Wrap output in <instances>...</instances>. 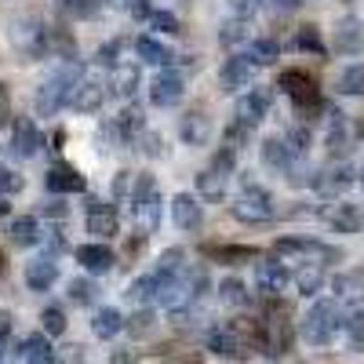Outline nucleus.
Returning a JSON list of instances; mask_svg holds the SVG:
<instances>
[{"mask_svg":"<svg viewBox=\"0 0 364 364\" xmlns=\"http://www.w3.org/2000/svg\"><path fill=\"white\" fill-rule=\"evenodd\" d=\"M44 190H48V193H55V197L84 193V190H87V178H84L73 164H55V168L44 175Z\"/></svg>","mask_w":364,"mask_h":364,"instance_id":"ddd939ff","label":"nucleus"},{"mask_svg":"<svg viewBox=\"0 0 364 364\" xmlns=\"http://www.w3.org/2000/svg\"><path fill=\"white\" fill-rule=\"evenodd\" d=\"M26 288L29 291H51V284L58 281V262H55V255H41V259H33V262H26Z\"/></svg>","mask_w":364,"mask_h":364,"instance_id":"2eb2a0df","label":"nucleus"},{"mask_svg":"<svg viewBox=\"0 0 364 364\" xmlns=\"http://www.w3.org/2000/svg\"><path fill=\"white\" fill-rule=\"evenodd\" d=\"M128 302H135V306H154V269L142 273V277H135L124 291Z\"/></svg>","mask_w":364,"mask_h":364,"instance_id":"72a5a7b5","label":"nucleus"},{"mask_svg":"<svg viewBox=\"0 0 364 364\" xmlns=\"http://www.w3.org/2000/svg\"><path fill=\"white\" fill-rule=\"evenodd\" d=\"M204 255L215 259V262H226V266H240V262H248V259H259V252L255 248H245V245H208Z\"/></svg>","mask_w":364,"mask_h":364,"instance_id":"cd10ccee","label":"nucleus"},{"mask_svg":"<svg viewBox=\"0 0 364 364\" xmlns=\"http://www.w3.org/2000/svg\"><path fill=\"white\" fill-rule=\"evenodd\" d=\"M245 55L252 58L255 66H273V63H277V55H281V44L273 41V37H259V41H252V44H248V51H245Z\"/></svg>","mask_w":364,"mask_h":364,"instance_id":"2f4dec72","label":"nucleus"},{"mask_svg":"<svg viewBox=\"0 0 364 364\" xmlns=\"http://www.w3.org/2000/svg\"><path fill=\"white\" fill-rule=\"evenodd\" d=\"M84 63H77V58H66L63 70H55L41 87H37V99H33V109L41 117H55V113H63L70 102H73V91L84 77Z\"/></svg>","mask_w":364,"mask_h":364,"instance_id":"f257e3e1","label":"nucleus"},{"mask_svg":"<svg viewBox=\"0 0 364 364\" xmlns=\"http://www.w3.org/2000/svg\"><path fill=\"white\" fill-rule=\"evenodd\" d=\"M139 70L135 66H117L113 70V80H109V87H113V95H120V99H132L135 91H139Z\"/></svg>","mask_w":364,"mask_h":364,"instance_id":"7c9ffc66","label":"nucleus"},{"mask_svg":"<svg viewBox=\"0 0 364 364\" xmlns=\"http://www.w3.org/2000/svg\"><path fill=\"white\" fill-rule=\"evenodd\" d=\"M135 55L142 58L146 66H171L175 63V51L161 37H139L135 41Z\"/></svg>","mask_w":364,"mask_h":364,"instance_id":"b1692460","label":"nucleus"},{"mask_svg":"<svg viewBox=\"0 0 364 364\" xmlns=\"http://www.w3.org/2000/svg\"><path fill=\"white\" fill-rule=\"evenodd\" d=\"M15 357H18V360H26V364H44V360H55V350H51V343H48V331L26 336V339L18 343Z\"/></svg>","mask_w":364,"mask_h":364,"instance_id":"393cba45","label":"nucleus"},{"mask_svg":"<svg viewBox=\"0 0 364 364\" xmlns=\"http://www.w3.org/2000/svg\"><path fill=\"white\" fill-rule=\"evenodd\" d=\"M360 186H364V171H360Z\"/></svg>","mask_w":364,"mask_h":364,"instance_id":"338daca9","label":"nucleus"},{"mask_svg":"<svg viewBox=\"0 0 364 364\" xmlns=\"http://www.w3.org/2000/svg\"><path fill=\"white\" fill-rule=\"evenodd\" d=\"M291 281V273L284 262L277 259H266V262H255V291L266 295V299H277L284 291V284Z\"/></svg>","mask_w":364,"mask_h":364,"instance_id":"6e6552de","label":"nucleus"},{"mask_svg":"<svg viewBox=\"0 0 364 364\" xmlns=\"http://www.w3.org/2000/svg\"><path fill=\"white\" fill-rule=\"evenodd\" d=\"M120 328H124V317H120V310H113V306H102L95 317H91L95 339H113V336H120Z\"/></svg>","mask_w":364,"mask_h":364,"instance_id":"c85d7f7f","label":"nucleus"},{"mask_svg":"<svg viewBox=\"0 0 364 364\" xmlns=\"http://www.w3.org/2000/svg\"><path fill=\"white\" fill-rule=\"evenodd\" d=\"M343 306L339 299H317L314 306L306 310V317H302L299 324V336L306 339L310 346H328L331 339H336V331L343 328Z\"/></svg>","mask_w":364,"mask_h":364,"instance_id":"f03ea898","label":"nucleus"},{"mask_svg":"<svg viewBox=\"0 0 364 364\" xmlns=\"http://www.w3.org/2000/svg\"><path fill=\"white\" fill-rule=\"evenodd\" d=\"M8 215V204H4V193H0V219Z\"/></svg>","mask_w":364,"mask_h":364,"instance_id":"69168bd1","label":"nucleus"},{"mask_svg":"<svg viewBox=\"0 0 364 364\" xmlns=\"http://www.w3.org/2000/svg\"><path fill=\"white\" fill-rule=\"evenodd\" d=\"M353 182H357V171H353L346 161H339V164H331V168L317 171V190H321L324 197H339V193H346Z\"/></svg>","mask_w":364,"mask_h":364,"instance_id":"4468645a","label":"nucleus"},{"mask_svg":"<svg viewBox=\"0 0 364 364\" xmlns=\"http://www.w3.org/2000/svg\"><path fill=\"white\" fill-rule=\"evenodd\" d=\"M44 211H48V215H55V219H63V215H66V208H63V200H51V204H48Z\"/></svg>","mask_w":364,"mask_h":364,"instance_id":"0e129e2a","label":"nucleus"},{"mask_svg":"<svg viewBox=\"0 0 364 364\" xmlns=\"http://www.w3.org/2000/svg\"><path fill=\"white\" fill-rule=\"evenodd\" d=\"M73 259L91 273V277H106V273L117 266V255L102 245V240H91V245H77V248H73Z\"/></svg>","mask_w":364,"mask_h":364,"instance_id":"9d476101","label":"nucleus"},{"mask_svg":"<svg viewBox=\"0 0 364 364\" xmlns=\"http://www.w3.org/2000/svg\"><path fill=\"white\" fill-rule=\"evenodd\" d=\"M223 44H240V41H248V22L245 18H230L223 26V33H219Z\"/></svg>","mask_w":364,"mask_h":364,"instance_id":"de8ad7c7","label":"nucleus"},{"mask_svg":"<svg viewBox=\"0 0 364 364\" xmlns=\"http://www.w3.org/2000/svg\"><path fill=\"white\" fill-rule=\"evenodd\" d=\"M117 55H120V41H106V44L99 48V66L117 70V66H120V63H117Z\"/></svg>","mask_w":364,"mask_h":364,"instance_id":"4d7b16f0","label":"nucleus"},{"mask_svg":"<svg viewBox=\"0 0 364 364\" xmlns=\"http://www.w3.org/2000/svg\"><path fill=\"white\" fill-rule=\"evenodd\" d=\"M157 193V182H154V175H139L135 178V186H132V197H128V204H132V211L146 200V197H154Z\"/></svg>","mask_w":364,"mask_h":364,"instance_id":"a18cd8bd","label":"nucleus"},{"mask_svg":"<svg viewBox=\"0 0 364 364\" xmlns=\"http://www.w3.org/2000/svg\"><path fill=\"white\" fill-rule=\"evenodd\" d=\"M211 168L215 171H223V175H230L233 168H237V149L226 142V146H219L215 154H211Z\"/></svg>","mask_w":364,"mask_h":364,"instance_id":"49530a36","label":"nucleus"},{"mask_svg":"<svg viewBox=\"0 0 364 364\" xmlns=\"http://www.w3.org/2000/svg\"><path fill=\"white\" fill-rule=\"evenodd\" d=\"M252 77H255V63L248 55H233V58H226L223 63V70H219V87L223 91H248V84H252Z\"/></svg>","mask_w":364,"mask_h":364,"instance_id":"1a4fd4ad","label":"nucleus"},{"mask_svg":"<svg viewBox=\"0 0 364 364\" xmlns=\"http://www.w3.org/2000/svg\"><path fill=\"white\" fill-rule=\"evenodd\" d=\"M128 11L135 18H149V15H154V11H149V0H128Z\"/></svg>","mask_w":364,"mask_h":364,"instance_id":"052dcab7","label":"nucleus"},{"mask_svg":"<svg viewBox=\"0 0 364 364\" xmlns=\"http://www.w3.org/2000/svg\"><path fill=\"white\" fill-rule=\"evenodd\" d=\"M99 4L102 0H63V11L73 15V18H91L99 11Z\"/></svg>","mask_w":364,"mask_h":364,"instance_id":"09e8293b","label":"nucleus"},{"mask_svg":"<svg viewBox=\"0 0 364 364\" xmlns=\"http://www.w3.org/2000/svg\"><path fill=\"white\" fill-rule=\"evenodd\" d=\"M41 146H44V139H41V128L33 124V120L29 117L11 120V157L29 161V157H37Z\"/></svg>","mask_w":364,"mask_h":364,"instance_id":"0eeeda50","label":"nucleus"},{"mask_svg":"<svg viewBox=\"0 0 364 364\" xmlns=\"http://www.w3.org/2000/svg\"><path fill=\"white\" fill-rule=\"evenodd\" d=\"M8 117H11V102H8V87L0 84V124H8Z\"/></svg>","mask_w":364,"mask_h":364,"instance_id":"680f3d73","label":"nucleus"},{"mask_svg":"<svg viewBox=\"0 0 364 364\" xmlns=\"http://www.w3.org/2000/svg\"><path fill=\"white\" fill-rule=\"evenodd\" d=\"M102 102H106V87L95 84V80H80L70 106H73V113H84V117H87V113H99Z\"/></svg>","mask_w":364,"mask_h":364,"instance_id":"412c9836","label":"nucleus"},{"mask_svg":"<svg viewBox=\"0 0 364 364\" xmlns=\"http://www.w3.org/2000/svg\"><path fill=\"white\" fill-rule=\"evenodd\" d=\"M132 215L142 223V230H146V233H154V230L161 226V197H157V193H154V197H146V200L132 211Z\"/></svg>","mask_w":364,"mask_h":364,"instance_id":"4c0bfd02","label":"nucleus"},{"mask_svg":"<svg viewBox=\"0 0 364 364\" xmlns=\"http://www.w3.org/2000/svg\"><path fill=\"white\" fill-rule=\"evenodd\" d=\"M255 4H259V0H255Z\"/></svg>","mask_w":364,"mask_h":364,"instance_id":"774afa93","label":"nucleus"},{"mask_svg":"<svg viewBox=\"0 0 364 364\" xmlns=\"http://www.w3.org/2000/svg\"><path fill=\"white\" fill-rule=\"evenodd\" d=\"M95 295H99V288H95V281H91V277H73L66 284V299L73 302V306H91Z\"/></svg>","mask_w":364,"mask_h":364,"instance_id":"f704fd0d","label":"nucleus"},{"mask_svg":"<svg viewBox=\"0 0 364 364\" xmlns=\"http://www.w3.org/2000/svg\"><path fill=\"white\" fill-rule=\"evenodd\" d=\"M269 87H248L245 95L237 99V106H233V117L237 120H245V124H252V128H259L262 120H266V113H269Z\"/></svg>","mask_w":364,"mask_h":364,"instance_id":"423d86ee","label":"nucleus"},{"mask_svg":"<svg viewBox=\"0 0 364 364\" xmlns=\"http://www.w3.org/2000/svg\"><path fill=\"white\" fill-rule=\"evenodd\" d=\"M157 269H171V273H182L186 269V252L182 248H168L161 259H157Z\"/></svg>","mask_w":364,"mask_h":364,"instance_id":"603ef678","label":"nucleus"},{"mask_svg":"<svg viewBox=\"0 0 364 364\" xmlns=\"http://www.w3.org/2000/svg\"><path fill=\"white\" fill-rule=\"evenodd\" d=\"M117 230H120V223H117V211L109 204L87 211V233L95 240H109V237H117Z\"/></svg>","mask_w":364,"mask_h":364,"instance_id":"a878e982","label":"nucleus"},{"mask_svg":"<svg viewBox=\"0 0 364 364\" xmlns=\"http://www.w3.org/2000/svg\"><path fill=\"white\" fill-rule=\"evenodd\" d=\"M113 124H117V132H120V142H139V135L146 132V120H142V109L139 106H124L117 117H113Z\"/></svg>","mask_w":364,"mask_h":364,"instance_id":"bb28decb","label":"nucleus"},{"mask_svg":"<svg viewBox=\"0 0 364 364\" xmlns=\"http://www.w3.org/2000/svg\"><path fill=\"white\" fill-rule=\"evenodd\" d=\"M128 186H132V171H117V175H113V197H117V200L132 197V190H128Z\"/></svg>","mask_w":364,"mask_h":364,"instance_id":"bf43d9fd","label":"nucleus"},{"mask_svg":"<svg viewBox=\"0 0 364 364\" xmlns=\"http://www.w3.org/2000/svg\"><path fill=\"white\" fill-rule=\"evenodd\" d=\"M215 295H219V302H226V306H248V288L240 284L237 277H226V281H219Z\"/></svg>","mask_w":364,"mask_h":364,"instance_id":"58836bf2","label":"nucleus"},{"mask_svg":"<svg viewBox=\"0 0 364 364\" xmlns=\"http://www.w3.org/2000/svg\"><path fill=\"white\" fill-rule=\"evenodd\" d=\"M336 91L350 99H364V66H346L336 80Z\"/></svg>","mask_w":364,"mask_h":364,"instance_id":"473e14b6","label":"nucleus"},{"mask_svg":"<svg viewBox=\"0 0 364 364\" xmlns=\"http://www.w3.org/2000/svg\"><path fill=\"white\" fill-rule=\"evenodd\" d=\"M343 331L353 350H364V310H353L346 321H343Z\"/></svg>","mask_w":364,"mask_h":364,"instance_id":"79ce46f5","label":"nucleus"},{"mask_svg":"<svg viewBox=\"0 0 364 364\" xmlns=\"http://www.w3.org/2000/svg\"><path fill=\"white\" fill-rule=\"evenodd\" d=\"M197 193L204 197V200H223L226 197V175L223 171H200L197 175Z\"/></svg>","mask_w":364,"mask_h":364,"instance_id":"c756f323","label":"nucleus"},{"mask_svg":"<svg viewBox=\"0 0 364 364\" xmlns=\"http://www.w3.org/2000/svg\"><path fill=\"white\" fill-rule=\"evenodd\" d=\"M8 240H11L15 248H33V245H41V240H44V230H41V223L33 215H15L8 223Z\"/></svg>","mask_w":364,"mask_h":364,"instance_id":"a211bd4d","label":"nucleus"},{"mask_svg":"<svg viewBox=\"0 0 364 364\" xmlns=\"http://www.w3.org/2000/svg\"><path fill=\"white\" fill-rule=\"evenodd\" d=\"M299 4H302V0H273V8H277L281 15H291Z\"/></svg>","mask_w":364,"mask_h":364,"instance_id":"e2e57ef3","label":"nucleus"},{"mask_svg":"<svg viewBox=\"0 0 364 364\" xmlns=\"http://www.w3.org/2000/svg\"><path fill=\"white\" fill-rule=\"evenodd\" d=\"M178 139L186 142L190 149H197V146H208V139H211V120H208L200 109H190L186 117L178 120Z\"/></svg>","mask_w":364,"mask_h":364,"instance_id":"dca6fc26","label":"nucleus"},{"mask_svg":"<svg viewBox=\"0 0 364 364\" xmlns=\"http://www.w3.org/2000/svg\"><path fill=\"white\" fill-rule=\"evenodd\" d=\"M171 219H175L178 230H200V223H204V208H200L197 197L178 193V197L171 200Z\"/></svg>","mask_w":364,"mask_h":364,"instance_id":"f3484780","label":"nucleus"},{"mask_svg":"<svg viewBox=\"0 0 364 364\" xmlns=\"http://www.w3.org/2000/svg\"><path fill=\"white\" fill-rule=\"evenodd\" d=\"M8 346H11V314L0 310V360H4Z\"/></svg>","mask_w":364,"mask_h":364,"instance_id":"13d9d810","label":"nucleus"},{"mask_svg":"<svg viewBox=\"0 0 364 364\" xmlns=\"http://www.w3.org/2000/svg\"><path fill=\"white\" fill-rule=\"evenodd\" d=\"M0 193H4V197L22 193V175H18V171H11L8 164H0Z\"/></svg>","mask_w":364,"mask_h":364,"instance_id":"3c124183","label":"nucleus"},{"mask_svg":"<svg viewBox=\"0 0 364 364\" xmlns=\"http://www.w3.org/2000/svg\"><path fill=\"white\" fill-rule=\"evenodd\" d=\"M182 77L175 73V70H168V66H161V73L149 80V102H154L157 109H168V106H175L178 99H182Z\"/></svg>","mask_w":364,"mask_h":364,"instance_id":"9b49d317","label":"nucleus"},{"mask_svg":"<svg viewBox=\"0 0 364 364\" xmlns=\"http://www.w3.org/2000/svg\"><path fill=\"white\" fill-rule=\"evenodd\" d=\"M295 157H299V154L291 149L288 135H266L262 146H259V161H262V168H269V171H288Z\"/></svg>","mask_w":364,"mask_h":364,"instance_id":"f8f14e48","label":"nucleus"},{"mask_svg":"<svg viewBox=\"0 0 364 364\" xmlns=\"http://www.w3.org/2000/svg\"><path fill=\"white\" fill-rule=\"evenodd\" d=\"M295 284H299V295H302V299H314V295L324 288V269H321L317 262H310V266L295 277Z\"/></svg>","mask_w":364,"mask_h":364,"instance_id":"e433bc0d","label":"nucleus"},{"mask_svg":"<svg viewBox=\"0 0 364 364\" xmlns=\"http://www.w3.org/2000/svg\"><path fill=\"white\" fill-rule=\"evenodd\" d=\"M324 219H328V226L336 230V233H360L364 211H360L357 204H336V208L324 211Z\"/></svg>","mask_w":364,"mask_h":364,"instance_id":"aec40b11","label":"nucleus"},{"mask_svg":"<svg viewBox=\"0 0 364 364\" xmlns=\"http://www.w3.org/2000/svg\"><path fill=\"white\" fill-rule=\"evenodd\" d=\"M273 252L277 255H284V259H291V255H321V259H331V255H339V252H331V248H324V245H317V240H310V237H281L277 245H273Z\"/></svg>","mask_w":364,"mask_h":364,"instance_id":"6ab92c4d","label":"nucleus"},{"mask_svg":"<svg viewBox=\"0 0 364 364\" xmlns=\"http://www.w3.org/2000/svg\"><path fill=\"white\" fill-rule=\"evenodd\" d=\"M295 48L306 51V55H328V48H324V41H321V29H317V26H302L299 37H295Z\"/></svg>","mask_w":364,"mask_h":364,"instance_id":"a19ab883","label":"nucleus"},{"mask_svg":"<svg viewBox=\"0 0 364 364\" xmlns=\"http://www.w3.org/2000/svg\"><path fill=\"white\" fill-rule=\"evenodd\" d=\"M230 211H233V219H237V223H248V226H255V223H269L273 215H277L269 190L255 186V182H248L245 193H240V200H237Z\"/></svg>","mask_w":364,"mask_h":364,"instance_id":"20e7f679","label":"nucleus"},{"mask_svg":"<svg viewBox=\"0 0 364 364\" xmlns=\"http://www.w3.org/2000/svg\"><path fill=\"white\" fill-rule=\"evenodd\" d=\"M277 87L284 91V95L306 113V109H321V95H317V84L306 70H281L277 77Z\"/></svg>","mask_w":364,"mask_h":364,"instance_id":"39448f33","label":"nucleus"},{"mask_svg":"<svg viewBox=\"0 0 364 364\" xmlns=\"http://www.w3.org/2000/svg\"><path fill=\"white\" fill-rule=\"evenodd\" d=\"M11 44L26 58H44V55H51V29L37 15H18L11 22Z\"/></svg>","mask_w":364,"mask_h":364,"instance_id":"7ed1b4c3","label":"nucleus"},{"mask_svg":"<svg viewBox=\"0 0 364 364\" xmlns=\"http://www.w3.org/2000/svg\"><path fill=\"white\" fill-rule=\"evenodd\" d=\"M149 26L157 29V37H161V33H164V37H175V33H178V18H175L171 11H154V15H149Z\"/></svg>","mask_w":364,"mask_h":364,"instance_id":"8fccbe9b","label":"nucleus"},{"mask_svg":"<svg viewBox=\"0 0 364 364\" xmlns=\"http://www.w3.org/2000/svg\"><path fill=\"white\" fill-rule=\"evenodd\" d=\"M208 350L215 353V357H240L245 343H240L237 328H230V324H219V328H211V331H208Z\"/></svg>","mask_w":364,"mask_h":364,"instance_id":"5701e85b","label":"nucleus"},{"mask_svg":"<svg viewBox=\"0 0 364 364\" xmlns=\"http://www.w3.org/2000/svg\"><path fill=\"white\" fill-rule=\"evenodd\" d=\"M139 142H142V157H149V161L164 154V139H161L157 132H142V135H139Z\"/></svg>","mask_w":364,"mask_h":364,"instance_id":"864d4df0","label":"nucleus"},{"mask_svg":"<svg viewBox=\"0 0 364 364\" xmlns=\"http://www.w3.org/2000/svg\"><path fill=\"white\" fill-rule=\"evenodd\" d=\"M284 175H288V182H291L295 190H302V186H317V171L310 168V161H306V157H295V161H291V168H288Z\"/></svg>","mask_w":364,"mask_h":364,"instance_id":"ea45409f","label":"nucleus"},{"mask_svg":"<svg viewBox=\"0 0 364 364\" xmlns=\"http://www.w3.org/2000/svg\"><path fill=\"white\" fill-rule=\"evenodd\" d=\"M128 328H132V336H146V331L149 328H154V310H149V306H142L132 321H128Z\"/></svg>","mask_w":364,"mask_h":364,"instance_id":"5fc2aeb1","label":"nucleus"},{"mask_svg":"<svg viewBox=\"0 0 364 364\" xmlns=\"http://www.w3.org/2000/svg\"><path fill=\"white\" fill-rule=\"evenodd\" d=\"M336 299L360 302L364 299V273H343V277H336Z\"/></svg>","mask_w":364,"mask_h":364,"instance_id":"c9c22d12","label":"nucleus"},{"mask_svg":"<svg viewBox=\"0 0 364 364\" xmlns=\"http://www.w3.org/2000/svg\"><path fill=\"white\" fill-rule=\"evenodd\" d=\"M360 48H364V22L353 18V15H346V18L336 26V51L357 55Z\"/></svg>","mask_w":364,"mask_h":364,"instance_id":"4be33fe9","label":"nucleus"},{"mask_svg":"<svg viewBox=\"0 0 364 364\" xmlns=\"http://www.w3.org/2000/svg\"><path fill=\"white\" fill-rule=\"evenodd\" d=\"M288 142L299 157H306V149H310V128H291L288 132Z\"/></svg>","mask_w":364,"mask_h":364,"instance_id":"6e6d98bb","label":"nucleus"},{"mask_svg":"<svg viewBox=\"0 0 364 364\" xmlns=\"http://www.w3.org/2000/svg\"><path fill=\"white\" fill-rule=\"evenodd\" d=\"M252 132H255L252 124H245V120H237V117H233L230 124H226V132H223V139H226V142H230V146L237 149V146H248Z\"/></svg>","mask_w":364,"mask_h":364,"instance_id":"37998d69","label":"nucleus"},{"mask_svg":"<svg viewBox=\"0 0 364 364\" xmlns=\"http://www.w3.org/2000/svg\"><path fill=\"white\" fill-rule=\"evenodd\" d=\"M41 331H48V336H63L66 331V314L58 306H44L41 314Z\"/></svg>","mask_w":364,"mask_h":364,"instance_id":"c03bdc74","label":"nucleus"}]
</instances>
